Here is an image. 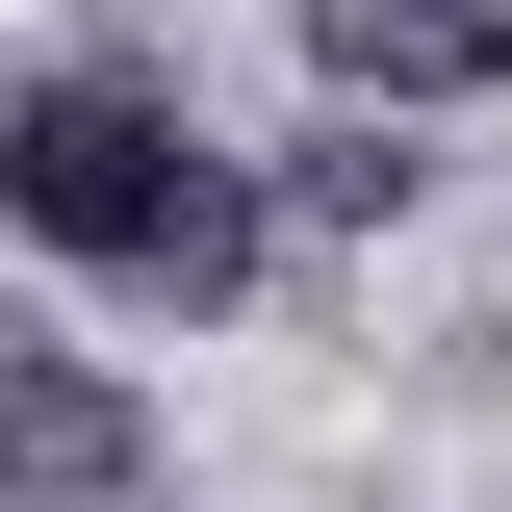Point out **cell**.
Returning <instances> with one entry per match:
<instances>
[{"mask_svg":"<svg viewBox=\"0 0 512 512\" xmlns=\"http://www.w3.org/2000/svg\"><path fill=\"white\" fill-rule=\"evenodd\" d=\"M0 205H26L52 256H103V282H154V308L256 282V180H231V154H205L128 52H77V77H26V103H0Z\"/></svg>","mask_w":512,"mask_h":512,"instance_id":"cell-1","label":"cell"},{"mask_svg":"<svg viewBox=\"0 0 512 512\" xmlns=\"http://www.w3.org/2000/svg\"><path fill=\"white\" fill-rule=\"evenodd\" d=\"M128 461H154V410L103 359H52V333H0V512H103Z\"/></svg>","mask_w":512,"mask_h":512,"instance_id":"cell-2","label":"cell"},{"mask_svg":"<svg viewBox=\"0 0 512 512\" xmlns=\"http://www.w3.org/2000/svg\"><path fill=\"white\" fill-rule=\"evenodd\" d=\"M308 77L333 103H487L512 77V0H308Z\"/></svg>","mask_w":512,"mask_h":512,"instance_id":"cell-3","label":"cell"},{"mask_svg":"<svg viewBox=\"0 0 512 512\" xmlns=\"http://www.w3.org/2000/svg\"><path fill=\"white\" fill-rule=\"evenodd\" d=\"M282 205H308V231H384V205H410V154H384V103H359V128H308V154H282Z\"/></svg>","mask_w":512,"mask_h":512,"instance_id":"cell-4","label":"cell"}]
</instances>
